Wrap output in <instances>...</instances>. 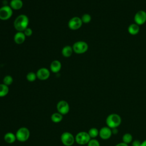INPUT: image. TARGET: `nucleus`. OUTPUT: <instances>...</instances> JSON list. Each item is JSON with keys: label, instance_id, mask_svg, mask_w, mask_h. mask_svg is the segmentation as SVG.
Masks as SVG:
<instances>
[{"label": "nucleus", "instance_id": "20e7f679", "mask_svg": "<svg viewBox=\"0 0 146 146\" xmlns=\"http://www.w3.org/2000/svg\"><path fill=\"white\" fill-rule=\"evenodd\" d=\"M88 44L84 41L76 42L72 46L74 52L78 54H82L86 52L88 50Z\"/></svg>", "mask_w": 146, "mask_h": 146}, {"label": "nucleus", "instance_id": "412c9836", "mask_svg": "<svg viewBox=\"0 0 146 146\" xmlns=\"http://www.w3.org/2000/svg\"><path fill=\"white\" fill-rule=\"evenodd\" d=\"M99 131H98V129L97 128L94 127V128H91L89 129L88 133L91 138L95 139L99 135Z\"/></svg>", "mask_w": 146, "mask_h": 146}, {"label": "nucleus", "instance_id": "6ab92c4d", "mask_svg": "<svg viewBox=\"0 0 146 146\" xmlns=\"http://www.w3.org/2000/svg\"><path fill=\"white\" fill-rule=\"evenodd\" d=\"M62 119H63V115L60 113H59L58 112L53 113L51 116V121L55 123L60 122L62 120Z\"/></svg>", "mask_w": 146, "mask_h": 146}, {"label": "nucleus", "instance_id": "c756f323", "mask_svg": "<svg viewBox=\"0 0 146 146\" xmlns=\"http://www.w3.org/2000/svg\"><path fill=\"white\" fill-rule=\"evenodd\" d=\"M140 146H146V140H144V141L141 143Z\"/></svg>", "mask_w": 146, "mask_h": 146}, {"label": "nucleus", "instance_id": "cd10ccee", "mask_svg": "<svg viewBox=\"0 0 146 146\" xmlns=\"http://www.w3.org/2000/svg\"><path fill=\"white\" fill-rule=\"evenodd\" d=\"M141 143L139 140H135L133 141L132 143V146H140Z\"/></svg>", "mask_w": 146, "mask_h": 146}, {"label": "nucleus", "instance_id": "9b49d317", "mask_svg": "<svg viewBox=\"0 0 146 146\" xmlns=\"http://www.w3.org/2000/svg\"><path fill=\"white\" fill-rule=\"evenodd\" d=\"M112 130L108 127H103L100 130L99 135L103 140H107L110 139L112 135Z\"/></svg>", "mask_w": 146, "mask_h": 146}, {"label": "nucleus", "instance_id": "f8f14e48", "mask_svg": "<svg viewBox=\"0 0 146 146\" xmlns=\"http://www.w3.org/2000/svg\"><path fill=\"white\" fill-rule=\"evenodd\" d=\"M36 74L37 78H38L39 80H45L49 78L50 72L46 68H40L37 71Z\"/></svg>", "mask_w": 146, "mask_h": 146}, {"label": "nucleus", "instance_id": "f257e3e1", "mask_svg": "<svg viewBox=\"0 0 146 146\" xmlns=\"http://www.w3.org/2000/svg\"><path fill=\"white\" fill-rule=\"evenodd\" d=\"M29 23V18L25 14L18 15L14 22V27L17 31L23 32L24 30L28 27Z\"/></svg>", "mask_w": 146, "mask_h": 146}, {"label": "nucleus", "instance_id": "2eb2a0df", "mask_svg": "<svg viewBox=\"0 0 146 146\" xmlns=\"http://www.w3.org/2000/svg\"><path fill=\"white\" fill-rule=\"evenodd\" d=\"M140 31L139 26L137 24L131 23L128 27V31L132 35H137Z\"/></svg>", "mask_w": 146, "mask_h": 146}, {"label": "nucleus", "instance_id": "6e6552de", "mask_svg": "<svg viewBox=\"0 0 146 146\" xmlns=\"http://www.w3.org/2000/svg\"><path fill=\"white\" fill-rule=\"evenodd\" d=\"M83 22L80 18L78 17H74L70 19L68 23V27L72 30L79 29L82 26Z\"/></svg>", "mask_w": 146, "mask_h": 146}, {"label": "nucleus", "instance_id": "f3484780", "mask_svg": "<svg viewBox=\"0 0 146 146\" xmlns=\"http://www.w3.org/2000/svg\"><path fill=\"white\" fill-rule=\"evenodd\" d=\"M17 140L16 139V136L14 133H12V132H7L6 133H5V135H4V140L9 144H11L13 143L15 141V140Z\"/></svg>", "mask_w": 146, "mask_h": 146}, {"label": "nucleus", "instance_id": "7ed1b4c3", "mask_svg": "<svg viewBox=\"0 0 146 146\" xmlns=\"http://www.w3.org/2000/svg\"><path fill=\"white\" fill-rule=\"evenodd\" d=\"M16 139L20 142H25L27 141L30 136V132L29 129L25 127L19 128L15 133Z\"/></svg>", "mask_w": 146, "mask_h": 146}, {"label": "nucleus", "instance_id": "423d86ee", "mask_svg": "<svg viewBox=\"0 0 146 146\" xmlns=\"http://www.w3.org/2000/svg\"><path fill=\"white\" fill-rule=\"evenodd\" d=\"M75 141L80 145H84L88 144L91 140V137L89 136L88 132L85 131H82L78 133L75 137Z\"/></svg>", "mask_w": 146, "mask_h": 146}, {"label": "nucleus", "instance_id": "bb28decb", "mask_svg": "<svg viewBox=\"0 0 146 146\" xmlns=\"http://www.w3.org/2000/svg\"><path fill=\"white\" fill-rule=\"evenodd\" d=\"M23 33L25 34V36H30L32 35L33 34V30L31 28H29V27H27L26 28L24 31H23Z\"/></svg>", "mask_w": 146, "mask_h": 146}, {"label": "nucleus", "instance_id": "4468645a", "mask_svg": "<svg viewBox=\"0 0 146 146\" xmlns=\"http://www.w3.org/2000/svg\"><path fill=\"white\" fill-rule=\"evenodd\" d=\"M61 67V63L58 60H55L52 61L50 64V70L54 73L58 72L60 70Z\"/></svg>", "mask_w": 146, "mask_h": 146}, {"label": "nucleus", "instance_id": "0eeeda50", "mask_svg": "<svg viewBox=\"0 0 146 146\" xmlns=\"http://www.w3.org/2000/svg\"><path fill=\"white\" fill-rule=\"evenodd\" d=\"M13 15V9L10 6H3L0 8V19L5 21L9 19Z\"/></svg>", "mask_w": 146, "mask_h": 146}, {"label": "nucleus", "instance_id": "c85d7f7f", "mask_svg": "<svg viewBox=\"0 0 146 146\" xmlns=\"http://www.w3.org/2000/svg\"><path fill=\"white\" fill-rule=\"evenodd\" d=\"M115 146H128V145L127 144H125V143L122 142V143H120L117 144Z\"/></svg>", "mask_w": 146, "mask_h": 146}, {"label": "nucleus", "instance_id": "f03ea898", "mask_svg": "<svg viewBox=\"0 0 146 146\" xmlns=\"http://www.w3.org/2000/svg\"><path fill=\"white\" fill-rule=\"evenodd\" d=\"M106 123L111 129L119 127L121 123V119L120 115L117 113L110 114L106 118Z\"/></svg>", "mask_w": 146, "mask_h": 146}, {"label": "nucleus", "instance_id": "5701e85b", "mask_svg": "<svg viewBox=\"0 0 146 146\" xmlns=\"http://www.w3.org/2000/svg\"><path fill=\"white\" fill-rule=\"evenodd\" d=\"M36 78H37L36 74L33 72H30L26 75L27 80L30 82H33L35 81Z\"/></svg>", "mask_w": 146, "mask_h": 146}, {"label": "nucleus", "instance_id": "a211bd4d", "mask_svg": "<svg viewBox=\"0 0 146 146\" xmlns=\"http://www.w3.org/2000/svg\"><path fill=\"white\" fill-rule=\"evenodd\" d=\"M73 52L74 51L72 49V47L70 46H66L62 50V54L63 56L66 58L70 57L72 55Z\"/></svg>", "mask_w": 146, "mask_h": 146}, {"label": "nucleus", "instance_id": "ddd939ff", "mask_svg": "<svg viewBox=\"0 0 146 146\" xmlns=\"http://www.w3.org/2000/svg\"><path fill=\"white\" fill-rule=\"evenodd\" d=\"M25 39L26 36L23 32L18 31L17 33H15L14 36V40L15 43L18 44H22L25 42Z\"/></svg>", "mask_w": 146, "mask_h": 146}, {"label": "nucleus", "instance_id": "39448f33", "mask_svg": "<svg viewBox=\"0 0 146 146\" xmlns=\"http://www.w3.org/2000/svg\"><path fill=\"white\" fill-rule=\"evenodd\" d=\"M60 140L63 144L65 146H71L75 141V137L69 132H63L61 135Z\"/></svg>", "mask_w": 146, "mask_h": 146}, {"label": "nucleus", "instance_id": "aec40b11", "mask_svg": "<svg viewBox=\"0 0 146 146\" xmlns=\"http://www.w3.org/2000/svg\"><path fill=\"white\" fill-rule=\"evenodd\" d=\"M9 91V87L5 84H0V97L6 96Z\"/></svg>", "mask_w": 146, "mask_h": 146}, {"label": "nucleus", "instance_id": "393cba45", "mask_svg": "<svg viewBox=\"0 0 146 146\" xmlns=\"http://www.w3.org/2000/svg\"><path fill=\"white\" fill-rule=\"evenodd\" d=\"M82 21L84 23H88L91 21V17L89 14H84L80 18Z\"/></svg>", "mask_w": 146, "mask_h": 146}, {"label": "nucleus", "instance_id": "1a4fd4ad", "mask_svg": "<svg viewBox=\"0 0 146 146\" xmlns=\"http://www.w3.org/2000/svg\"><path fill=\"white\" fill-rule=\"evenodd\" d=\"M57 111L62 115H66L70 111V106L68 103L65 100H60L56 105Z\"/></svg>", "mask_w": 146, "mask_h": 146}, {"label": "nucleus", "instance_id": "dca6fc26", "mask_svg": "<svg viewBox=\"0 0 146 146\" xmlns=\"http://www.w3.org/2000/svg\"><path fill=\"white\" fill-rule=\"evenodd\" d=\"M23 6L22 0H11L10 2V7L14 10H19Z\"/></svg>", "mask_w": 146, "mask_h": 146}, {"label": "nucleus", "instance_id": "b1692460", "mask_svg": "<svg viewBox=\"0 0 146 146\" xmlns=\"http://www.w3.org/2000/svg\"><path fill=\"white\" fill-rule=\"evenodd\" d=\"M13 79L10 75L5 76L3 79V84H5L7 86L11 85L13 83Z\"/></svg>", "mask_w": 146, "mask_h": 146}, {"label": "nucleus", "instance_id": "a878e982", "mask_svg": "<svg viewBox=\"0 0 146 146\" xmlns=\"http://www.w3.org/2000/svg\"><path fill=\"white\" fill-rule=\"evenodd\" d=\"M87 146H100V143L96 139H91L87 144Z\"/></svg>", "mask_w": 146, "mask_h": 146}, {"label": "nucleus", "instance_id": "4be33fe9", "mask_svg": "<svg viewBox=\"0 0 146 146\" xmlns=\"http://www.w3.org/2000/svg\"><path fill=\"white\" fill-rule=\"evenodd\" d=\"M122 140L123 142L125 144H129L132 142V136L129 133H126L123 135L122 136Z\"/></svg>", "mask_w": 146, "mask_h": 146}, {"label": "nucleus", "instance_id": "9d476101", "mask_svg": "<svg viewBox=\"0 0 146 146\" xmlns=\"http://www.w3.org/2000/svg\"><path fill=\"white\" fill-rule=\"evenodd\" d=\"M135 23L139 26L144 24L146 22V12L144 10H139L134 15Z\"/></svg>", "mask_w": 146, "mask_h": 146}]
</instances>
